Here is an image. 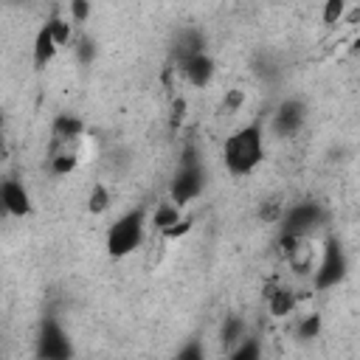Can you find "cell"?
Instances as JSON below:
<instances>
[{"label":"cell","instance_id":"277c9868","mask_svg":"<svg viewBox=\"0 0 360 360\" xmlns=\"http://www.w3.org/2000/svg\"><path fill=\"white\" fill-rule=\"evenodd\" d=\"M34 352H37V360H73V354H76L73 340H70V335L65 332V326L59 323L56 315L48 312L39 321Z\"/></svg>","mask_w":360,"mask_h":360},{"label":"cell","instance_id":"44dd1931","mask_svg":"<svg viewBox=\"0 0 360 360\" xmlns=\"http://www.w3.org/2000/svg\"><path fill=\"white\" fill-rule=\"evenodd\" d=\"M73 48H76V59H79L82 65H90V62L96 59V53H98L93 37H79V42H76Z\"/></svg>","mask_w":360,"mask_h":360},{"label":"cell","instance_id":"2e32d148","mask_svg":"<svg viewBox=\"0 0 360 360\" xmlns=\"http://www.w3.org/2000/svg\"><path fill=\"white\" fill-rule=\"evenodd\" d=\"M228 360H264V352H262V340L256 335H248L239 346L231 349Z\"/></svg>","mask_w":360,"mask_h":360},{"label":"cell","instance_id":"d6986e66","mask_svg":"<svg viewBox=\"0 0 360 360\" xmlns=\"http://www.w3.org/2000/svg\"><path fill=\"white\" fill-rule=\"evenodd\" d=\"M76 163H79V158L73 155V152H59V155H53L51 158V174H56V177H65V174H70L73 169H76Z\"/></svg>","mask_w":360,"mask_h":360},{"label":"cell","instance_id":"e0dca14e","mask_svg":"<svg viewBox=\"0 0 360 360\" xmlns=\"http://www.w3.org/2000/svg\"><path fill=\"white\" fill-rule=\"evenodd\" d=\"M110 191H107V186L104 183H96L93 188H90V197H87V211L90 214H104L107 208H110Z\"/></svg>","mask_w":360,"mask_h":360},{"label":"cell","instance_id":"5b68a950","mask_svg":"<svg viewBox=\"0 0 360 360\" xmlns=\"http://www.w3.org/2000/svg\"><path fill=\"white\" fill-rule=\"evenodd\" d=\"M349 273V259H346V250H343V242L338 236H329L321 248V259H318V267L312 273V284L315 290H332L338 287Z\"/></svg>","mask_w":360,"mask_h":360},{"label":"cell","instance_id":"6da1fadb","mask_svg":"<svg viewBox=\"0 0 360 360\" xmlns=\"http://www.w3.org/2000/svg\"><path fill=\"white\" fill-rule=\"evenodd\" d=\"M222 160L233 177H245L256 172V166L264 160V127L253 121L231 132L222 146Z\"/></svg>","mask_w":360,"mask_h":360},{"label":"cell","instance_id":"cb8c5ba5","mask_svg":"<svg viewBox=\"0 0 360 360\" xmlns=\"http://www.w3.org/2000/svg\"><path fill=\"white\" fill-rule=\"evenodd\" d=\"M346 14V3L343 0H329L323 6V22H338Z\"/></svg>","mask_w":360,"mask_h":360},{"label":"cell","instance_id":"ac0fdd59","mask_svg":"<svg viewBox=\"0 0 360 360\" xmlns=\"http://www.w3.org/2000/svg\"><path fill=\"white\" fill-rule=\"evenodd\" d=\"M70 22H73V20H68V17H62V14H53V17L48 20L51 34H53V39H56V45H59V48H62V45H68V42H70V37H73Z\"/></svg>","mask_w":360,"mask_h":360},{"label":"cell","instance_id":"7402d4cb","mask_svg":"<svg viewBox=\"0 0 360 360\" xmlns=\"http://www.w3.org/2000/svg\"><path fill=\"white\" fill-rule=\"evenodd\" d=\"M174 360H205V346H202V340L191 338L188 343H183Z\"/></svg>","mask_w":360,"mask_h":360},{"label":"cell","instance_id":"30bf717a","mask_svg":"<svg viewBox=\"0 0 360 360\" xmlns=\"http://www.w3.org/2000/svg\"><path fill=\"white\" fill-rule=\"evenodd\" d=\"M56 51H59V45H56V39H53V34H51V25L42 22L39 31H37V37H34V68L42 70V68L56 56Z\"/></svg>","mask_w":360,"mask_h":360},{"label":"cell","instance_id":"7c38bea8","mask_svg":"<svg viewBox=\"0 0 360 360\" xmlns=\"http://www.w3.org/2000/svg\"><path fill=\"white\" fill-rule=\"evenodd\" d=\"M51 132L56 135V141H73V138H79L84 132V121L79 115H73V112H59L53 118V124H51Z\"/></svg>","mask_w":360,"mask_h":360},{"label":"cell","instance_id":"52a82bcc","mask_svg":"<svg viewBox=\"0 0 360 360\" xmlns=\"http://www.w3.org/2000/svg\"><path fill=\"white\" fill-rule=\"evenodd\" d=\"M304 124H307V104L301 98H284L270 118V129L276 138H292L304 129Z\"/></svg>","mask_w":360,"mask_h":360},{"label":"cell","instance_id":"d4e9b609","mask_svg":"<svg viewBox=\"0 0 360 360\" xmlns=\"http://www.w3.org/2000/svg\"><path fill=\"white\" fill-rule=\"evenodd\" d=\"M68 11H70V20H73V22H84V20L90 17V3H84V0H73V3L68 6Z\"/></svg>","mask_w":360,"mask_h":360},{"label":"cell","instance_id":"8fae6325","mask_svg":"<svg viewBox=\"0 0 360 360\" xmlns=\"http://www.w3.org/2000/svg\"><path fill=\"white\" fill-rule=\"evenodd\" d=\"M197 53H205V37L197 31V28H183L180 37H177V45H174V59L177 65L197 56Z\"/></svg>","mask_w":360,"mask_h":360},{"label":"cell","instance_id":"3957f363","mask_svg":"<svg viewBox=\"0 0 360 360\" xmlns=\"http://www.w3.org/2000/svg\"><path fill=\"white\" fill-rule=\"evenodd\" d=\"M143 231H146V214L143 208H132L127 214H121L110 228H107V253L112 259H124L129 253H135L143 242Z\"/></svg>","mask_w":360,"mask_h":360},{"label":"cell","instance_id":"9c48e42d","mask_svg":"<svg viewBox=\"0 0 360 360\" xmlns=\"http://www.w3.org/2000/svg\"><path fill=\"white\" fill-rule=\"evenodd\" d=\"M0 200H3L6 214H11V217H28L34 211L31 194L20 180H6L0 188Z\"/></svg>","mask_w":360,"mask_h":360},{"label":"cell","instance_id":"603a6c76","mask_svg":"<svg viewBox=\"0 0 360 360\" xmlns=\"http://www.w3.org/2000/svg\"><path fill=\"white\" fill-rule=\"evenodd\" d=\"M259 217H262L264 222H281V217H284V208H281V202H278V200H264V202H262V211H259Z\"/></svg>","mask_w":360,"mask_h":360},{"label":"cell","instance_id":"4316f807","mask_svg":"<svg viewBox=\"0 0 360 360\" xmlns=\"http://www.w3.org/2000/svg\"><path fill=\"white\" fill-rule=\"evenodd\" d=\"M188 228H191V222H188V219H183V222H180V225H174V228H172L166 236H172V239H174V236H180V233H186Z\"/></svg>","mask_w":360,"mask_h":360},{"label":"cell","instance_id":"484cf974","mask_svg":"<svg viewBox=\"0 0 360 360\" xmlns=\"http://www.w3.org/2000/svg\"><path fill=\"white\" fill-rule=\"evenodd\" d=\"M239 104H242V93H239V90H233V93L225 98V110H236Z\"/></svg>","mask_w":360,"mask_h":360},{"label":"cell","instance_id":"ffe728a7","mask_svg":"<svg viewBox=\"0 0 360 360\" xmlns=\"http://www.w3.org/2000/svg\"><path fill=\"white\" fill-rule=\"evenodd\" d=\"M321 326H323L321 315H318V312H312V315H307V318H301V321H298V338H301V340H312V338H318V335H321Z\"/></svg>","mask_w":360,"mask_h":360},{"label":"cell","instance_id":"8992f818","mask_svg":"<svg viewBox=\"0 0 360 360\" xmlns=\"http://www.w3.org/2000/svg\"><path fill=\"white\" fill-rule=\"evenodd\" d=\"M326 222V211L321 202L315 200H301V202H292L284 208V217H281V233L287 236H298V239H307L315 228H321Z\"/></svg>","mask_w":360,"mask_h":360},{"label":"cell","instance_id":"ba28073f","mask_svg":"<svg viewBox=\"0 0 360 360\" xmlns=\"http://www.w3.org/2000/svg\"><path fill=\"white\" fill-rule=\"evenodd\" d=\"M177 70L183 73V79L191 84V87H208L214 73H217V62L208 56V53H197L186 62L177 65Z\"/></svg>","mask_w":360,"mask_h":360},{"label":"cell","instance_id":"9a60e30c","mask_svg":"<svg viewBox=\"0 0 360 360\" xmlns=\"http://www.w3.org/2000/svg\"><path fill=\"white\" fill-rule=\"evenodd\" d=\"M183 219H180V208L174 205V202H163V205H158V211H155V217H152V225L160 231V233H169L174 225H180Z\"/></svg>","mask_w":360,"mask_h":360},{"label":"cell","instance_id":"7a4b0ae2","mask_svg":"<svg viewBox=\"0 0 360 360\" xmlns=\"http://www.w3.org/2000/svg\"><path fill=\"white\" fill-rule=\"evenodd\" d=\"M205 188V166H202V158L197 152L194 143H186L183 152H180V160H177V169L172 174V183H169V202H174L177 208L188 205L191 200H197Z\"/></svg>","mask_w":360,"mask_h":360},{"label":"cell","instance_id":"5bb4252c","mask_svg":"<svg viewBox=\"0 0 360 360\" xmlns=\"http://www.w3.org/2000/svg\"><path fill=\"white\" fill-rule=\"evenodd\" d=\"M219 338H222V346H228V349L239 346V343L248 338V326H245V321H242L239 315H231V318H225Z\"/></svg>","mask_w":360,"mask_h":360},{"label":"cell","instance_id":"4fadbf2b","mask_svg":"<svg viewBox=\"0 0 360 360\" xmlns=\"http://www.w3.org/2000/svg\"><path fill=\"white\" fill-rule=\"evenodd\" d=\"M264 295H267L270 312H273L276 318H284V315H290V312L295 309V292L287 290V287H270Z\"/></svg>","mask_w":360,"mask_h":360}]
</instances>
